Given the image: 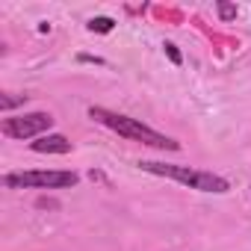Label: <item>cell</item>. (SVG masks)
I'll list each match as a JSON object with an SVG mask.
<instances>
[{
  "mask_svg": "<svg viewBox=\"0 0 251 251\" xmlns=\"http://www.w3.org/2000/svg\"><path fill=\"white\" fill-rule=\"evenodd\" d=\"M219 15H222V21H233L236 18V6L233 3H219Z\"/></svg>",
  "mask_w": 251,
  "mask_h": 251,
  "instance_id": "8",
  "label": "cell"
},
{
  "mask_svg": "<svg viewBox=\"0 0 251 251\" xmlns=\"http://www.w3.org/2000/svg\"><path fill=\"white\" fill-rule=\"evenodd\" d=\"M27 100V95H0V109H3V112H9L12 106H18V103H24Z\"/></svg>",
  "mask_w": 251,
  "mask_h": 251,
  "instance_id": "7",
  "label": "cell"
},
{
  "mask_svg": "<svg viewBox=\"0 0 251 251\" xmlns=\"http://www.w3.org/2000/svg\"><path fill=\"white\" fill-rule=\"evenodd\" d=\"M53 124V115L48 112H27V115H15V118H6L3 121V133L9 139H39L45 136V130H50Z\"/></svg>",
  "mask_w": 251,
  "mask_h": 251,
  "instance_id": "4",
  "label": "cell"
},
{
  "mask_svg": "<svg viewBox=\"0 0 251 251\" xmlns=\"http://www.w3.org/2000/svg\"><path fill=\"white\" fill-rule=\"evenodd\" d=\"M112 27H115V21H112V18H106V15H100V18H92V21H89V30H92V33H112Z\"/></svg>",
  "mask_w": 251,
  "mask_h": 251,
  "instance_id": "6",
  "label": "cell"
},
{
  "mask_svg": "<svg viewBox=\"0 0 251 251\" xmlns=\"http://www.w3.org/2000/svg\"><path fill=\"white\" fill-rule=\"evenodd\" d=\"M80 177L74 172H65V169H53V172H15V175H6L3 183L9 189H68L74 186Z\"/></svg>",
  "mask_w": 251,
  "mask_h": 251,
  "instance_id": "3",
  "label": "cell"
},
{
  "mask_svg": "<svg viewBox=\"0 0 251 251\" xmlns=\"http://www.w3.org/2000/svg\"><path fill=\"white\" fill-rule=\"evenodd\" d=\"M145 172L151 175H160V177H172L189 189H198V192H227L230 183L213 172H201V169H189V166H169V163H139Z\"/></svg>",
  "mask_w": 251,
  "mask_h": 251,
  "instance_id": "2",
  "label": "cell"
},
{
  "mask_svg": "<svg viewBox=\"0 0 251 251\" xmlns=\"http://www.w3.org/2000/svg\"><path fill=\"white\" fill-rule=\"evenodd\" d=\"M89 118L100 121L103 127L115 130V133L124 136V139H133V142H142V145H151V148H160V151H177V148H180V142H175V139H169V136L151 130L148 124H142L139 118L118 115V112L103 109V106H89Z\"/></svg>",
  "mask_w": 251,
  "mask_h": 251,
  "instance_id": "1",
  "label": "cell"
},
{
  "mask_svg": "<svg viewBox=\"0 0 251 251\" xmlns=\"http://www.w3.org/2000/svg\"><path fill=\"white\" fill-rule=\"evenodd\" d=\"M33 151L36 154H68L71 151V142L62 133H48V136H39L33 142Z\"/></svg>",
  "mask_w": 251,
  "mask_h": 251,
  "instance_id": "5",
  "label": "cell"
},
{
  "mask_svg": "<svg viewBox=\"0 0 251 251\" xmlns=\"http://www.w3.org/2000/svg\"><path fill=\"white\" fill-rule=\"evenodd\" d=\"M166 53H169V59H172L175 65H180V62H183V59H180V50H177L172 42H166Z\"/></svg>",
  "mask_w": 251,
  "mask_h": 251,
  "instance_id": "9",
  "label": "cell"
}]
</instances>
